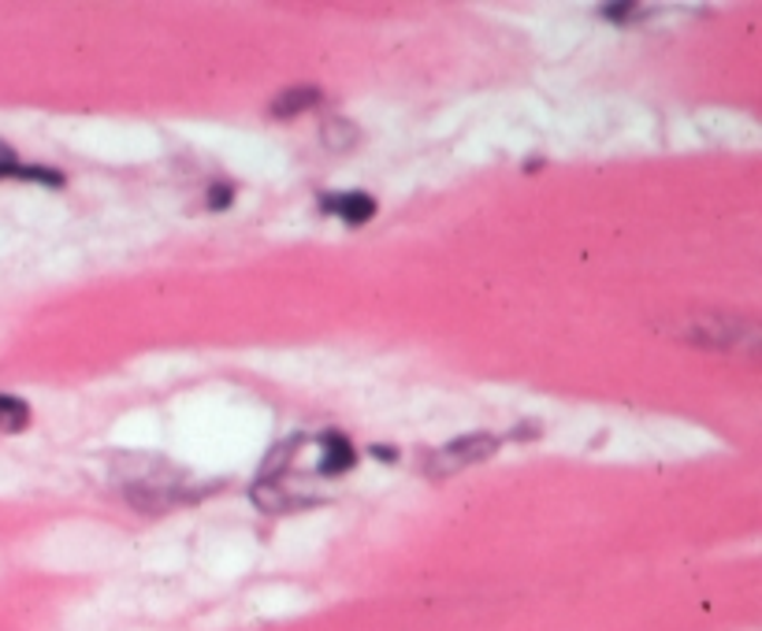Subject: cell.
Returning a JSON list of instances; mask_svg holds the SVG:
<instances>
[{
  "mask_svg": "<svg viewBox=\"0 0 762 631\" xmlns=\"http://www.w3.org/2000/svg\"><path fill=\"white\" fill-rule=\"evenodd\" d=\"M495 450H499V442H495L491 435H466V438L450 442L447 450L436 453V457H432V472L436 475H447V472H455V469H469V464L488 461Z\"/></svg>",
  "mask_w": 762,
  "mask_h": 631,
  "instance_id": "obj_1",
  "label": "cell"
},
{
  "mask_svg": "<svg viewBox=\"0 0 762 631\" xmlns=\"http://www.w3.org/2000/svg\"><path fill=\"white\" fill-rule=\"evenodd\" d=\"M328 213H339L342 219H346L350 227H361V224H369V219L375 216V201L369 194H331L328 201H324Z\"/></svg>",
  "mask_w": 762,
  "mask_h": 631,
  "instance_id": "obj_2",
  "label": "cell"
},
{
  "mask_svg": "<svg viewBox=\"0 0 762 631\" xmlns=\"http://www.w3.org/2000/svg\"><path fill=\"white\" fill-rule=\"evenodd\" d=\"M320 101H324V93L313 90V86H297V90H286L272 101V116L280 119H291V116H302L309 112V108H316Z\"/></svg>",
  "mask_w": 762,
  "mask_h": 631,
  "instance_id": "obj_3",
  "label": "cell"
},
{
  "mask_svg": "<svg viewBox=\"0 0 762 631\" xmlns=\"http://www.w3.org/2000/svg\"><path fill=\"white\" fill-rule=\"evenodd\" d=\"M320 442H324V461H320V472H324V475H342V472L353 469V450H350L346 435L328 431Z\"/></svg>",
  "mask_w": 762,
  "mask_h": 631,
  "instance_id": "obj_4",
  "label": "cell"
},
{
  "mask_svg": "<svg viewBox=\"0 0 762 631\" xmlns=\"http://www.w3.org/2000/svg\"><path fill=\"white\" fill-rule=\"evenodd\" d=\"M30 424V405L23 397H12V394H0V431H23Z\"/></svg>",
  "mask_w": 762,
  "mask_h": 631,
  "instance_id": "obj_5",
  "label": "cell"
},
{
  "mask_svg": "<svg viewBox=\"0 0 762 631\" xmlns=\"http://www.w3.org/2000/svg\"><path fill=\"white\" fill-rule=\"evenodd\" d=\"M358 127L346 124V119H331V124H324V146L331 152H346L358 146Z\"/></svg>",
  "mask_w": 762,
  "mask_h": 631,
  "instance_id": "obj_6",
  "label": "cell"
},
{
  "mask_svg": "<svg viewBox=\"0 0 762 631\" xmlns=\"http://www.w3.org/2000/svg\"><path fill=\"white\" fill-rule=\"evenodd\" d=\"M253 502H257L264 513H283V509H291L294 502L291 497H286L280 486L275 483H268V480H261L257 486H253Z\"/></svg>",
  "mask_w": 762,
  "mask_h": 631,
  "instance_id": "obj_7",
  "label": "cell"
},
{
  "mask_svg": "<svg viewBox=\"0 0 762 631\" xmlns=\"http://www.w3.org/2000/svg\"><path fill=\"white\" fill-rule=\"evenodd\" d=\"M16 179L41 183V186H63V175H60V171H52V168H38V164H30V168H23V164H19V168H16Z\"/></svg>",
  "mask_w": 762,
  "mask_h": 631,
  "instance_id": "obj_8",
  "label": "cell"
},
{
  "mask_svg": "<svg viewBox=\"0 0 762 631\" xmlns=\"http://www.w3.org/2000/svg\"><path fill=\"white\" fill-rule=\"evenodd\" d=\"M603 16L617 19V23H628L633 16H639V8L636 4H610V8H603Z\"/></svg>",
  "mask_w": 762,
  "mask_h": 631,
  "instance_id": "obj_9",
  "label": "cell"
},
{
  "mask_svg": "<svg viewBox=\"0 0 762 631\" xmlns=\"http://www.w3.org/2000/svg\"><path fill=\"white\" fill-rule=\"evenodd\" d=\"M231 205V186H213V190H208V208H227Z\"/></svg>",
  "mask_w": 762,
  "mask_h": 631,
  "instance_id": "obj_10",
  "label": "cell"
},
{
  "mask_svg": "<svg viewBox=\"0 0 762 631\" xmlns=\"http://www.w3.org/2000/svg\"><path fill=\"white\" fill-rule=\"evenodd\" d=\"M16 168H19V160L12 157V149L0 141V179H4V175H12V179H16Z\"/></svg>",
  "mask_w": 762,
  "mask_h": 631,
  "instance_id": "obj_11",
  "label": "cell"
},
{
  "mask_svg": "<svg viewBox=\"0 0 762 631\" xmlns=\"http://www.w3.org/2000/svg\"><path fill=\"white\" fill-rule=\"evenodd\" d=\"M372 457H380V461H394L399 453H394L391 446H372Z\"/></svg>",
  "mask_w": 762,
  "mask_h": 631,
  "instance_id": "obj_12",
  "label": "cell"
}]
</instances>
